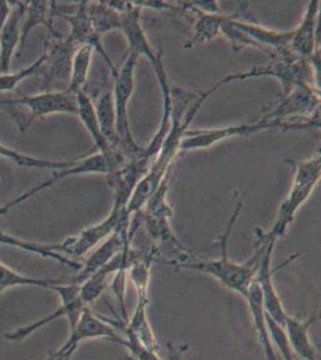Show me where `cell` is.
<instances>
[{
  "mask_svg": "<svg viewBox=\"0 0 321 360\" xmlns=\"http://www.w3.org/2000/svg\"><path fill=\"white\" fill-rule=\"evenodd\" d=\"M66 281L67 280L64 278H40L27 276V275L20 274L0 261V295L15 287H37V288H45V290L53 291L54 287Z\"/></svg>",
  "mask_w": 321,
  "mask_h": 360,
  "instance_id": "obj_25",
  "label": "cell"
},
{
  "mask_svg": "<svg viewBox=\"0 0 321 360\" xmlns=\"http://www.w3.org/2000/svg\"><path fill=\"white\" fill-rule=\"evenodd\" d=\"M54 4L55 1H44V0H32L27 1L25 15H27L25 23H22L20 28V49L25 45V40L28 39L29 34L37 27L44 25L48 29L51 35L57 33L53 28L52 20L54 17Z\"/></svg>",
  "mask_w": 321,
  "mask_h": 360,
  "instance_id": "obj_22",
  "label": "cell"
},
{
  "mask_svg": "<svg viewBox=\"0 0 321 360\" xmlns=\"http://www.w3.org/2000/svg\"><path fill=\"white\" fill-rule=\"evenodd\" d=\"M11 3L6 0H0V35L4 28L5 22L8 20V15L11 13Z\"/></svg>",
  "mask_w": 321,
  "mask_h": 360,
  "instance_id": "obj_34",
  "label": "cell"
},
{
  "mask_svg": "<svg viewBox=\"0 0 321 360\" xmlns=\"http://www.w3.org/2000/svg\"><path fill=\"white\" fill-rule=\"evenodd\" d=\"M265 237V236H264ZM266 238V237H265ZM268 239V238H266ZM265 246L264 252L261 255V262L256 270V283L259 285L261 295H263V304H264L265 312L268 317H271L277 323L281 324L284 327L285 321L288 319V314L285 312L281 298L277 293L276 287L273 285V274H276L278 270L283 268L287 263H291L293 259L299 257V255H294L289 258L287 262L283 263L282 266L273 268V254L275 250L276 242L270 240Z\"/></svg>",
  "mask_w": 321,
  "mask_h": 360,
  "instance_id": "obj_10",
  "label": "cell"
},
{
  "mask_svg": "<svg viewBox=\"0 0 321 360\" xmlns=\"http://www.w3.org/2000/svg\"><path fill=\"white\" fill-rule=\"evenodd\" d=\"M0 244L25 250L27 252H32V254L37 255L41 257L53 259V261H57L63 266H70L71 269L77 270V271L81 269V263L76 262L65 255L57 252L55 244H41V243L29 242V240L20 239V238L15 237V236L6 233L1 229H0Z\"/></svg>",
  "mask_w": 321,
  "mask_h": 360,
  "instance_id": "obj_23",
  "label": "cell"
},
{
  "mask_svg": "<svg viewBox=\"0 0 321 360\" xmlns=\"http://www.w3.org/2000/svg\"><path fill=\"white\" fill-rule=\"evenodd\" d=\"M273 77L281 83L284 90V95L288 94L290 90L301 84H310L313 86L312 74L309 69L307 59L288 56V57H276V60L270 63L268 65L254 66L244 72H234L227 75L225 77L218 81L221 86H224L232 82L246 81L249 78Z\"/></svg>",
  "mask_w": 321,
  "mask_h": 360,
  "instance_id": "obj_6",
  "label": "cell"
},
{
  "mask_svg": "<svg viewBox=\"0 0 321 360\" xmlns=\"http://www.w3.org/2000/svg\"><path fill=\"white\" fill-rule=\"evenodd\" d=\"M0 158L11 161L20 167L37 168V169H65L71 167L77 162L78 159L67 160V161H53V160L39 159L34 156L27 155L25 153L17 152L13 148L5 146L0 142Z\"/></svg>",
  "mask_w": 321,
  "mask_h": 360,
  "instance_id": "obj_29",
  "label": "cell"
},
{
  "mask_svg": "<svg viewBox=\"0 0 321 360\" xmlns=\"http://www.w3.org/2000/svg\"><path fill=\"white\" fill-rule=\"evenodd\" d=\"M287 162L293 167L294 178L291 188L284 201L282 202L277 213L276 221L273 229L265 233V237L276 242L284 236L289 226L293 224L299 209L312 195L321 176L320 146L309 159L296 161L287 160Z\"/></svg>",
  "mask_w": 321,
  "mask_h": 360,
  "instance_id": "obj_4",
  "label": "cell"
},
{
  "mask_svg": "<svg viewBox=\"0 0 321 360\" xmlns=\"http://www.w3.org/2000/svg\"><path fill=\"white\" fill-rule=\"evenodd\" d=\"M77 49L69 37H63L58 32L51 35V44L45 52L46 60L40 69L47 86L61 82L67 86L72 57Z\"/></svg>",
  "mask_w": 321,
  "mask_h": 360,
  "instance_id": "obj_12",
  "label": "cell"
},
{
  "mask_svg": "<svg viewBox=\"0 0 321 360\" xmlns=\"http://www.w3.org/2000/svg\"><path fill=\"white\" fill-rule=\"evenodd\" d=\"M188 4L191 5L192 8L199 10L202 13H223L221 10L220 3L216 0H209V1H188Z\"/></svg>",
  "mask_w": 321,
  "mask_h": 360,
  "instance_id": "obj_33",
  "label": "cell"
},
{
  "mask_svg": "<svg viewBox=\"0 0 321 360\" xmlns=\"http://www.w3.org/2000/svg\"><path fill=\"white\" fill-rule=\"evenodd\" d=\"M10 209H13L11 205H10V202L8 203H5V205H0V217H3L5 214L8 213V210Z\"/></svg>",
  "mask_w": 321,
  "mask_h": 360,
  "instance_id": "obj_36",
  "label": "cell"
},
{
  "mask_svg": "<svg viewBox=\"0 0 321 360\" xmlns=\"http://www.w3.org/2000/svg\"><path fill=\"white\" fill-rule=\"evenodd\" d=\"M45 60L46 56L44 53L41 57L37 58L35 62L32 63L30 65L27 66L25 69L18 70V71H15V72L0 74V93L1 91H13L25 79L30 77V76L39 74Z\"/></svg>",
  "mask_w": 321,
  "mask_h": 360,
  "instance_id": "obj_30",
  "label": "cell"
},
{
  "mask_svg": "<svg viewBox=\"0 0 321 360\" xmlns=\"http://www.w3.org/2000/svg\"><path fill=\"white\" fill-rule=\"evenodd\" d=\"M94 52V49L90 46H79L74 51L72 63H71L69 84L66 86V91L77 95L83 90H86Z\"/></svg>",
  "mask_w": 321,
  "mask_h": 360,
  "instance_id": "obj_26",
  "label": "cell"
},
{
  "mask_svg": "<svg viewBox=\"0 0 321 360\" xmlns=\"http://www.w3.org/2000/svg\"><path fill=\"white\" fill-rule=\"evenodd\" d=\"M222 86L217 82L209 89L199 91L197 94H190L186 91H175L173 95V110H171V127L167 135L163 139L159 152L155 156L152 164L147 174L139 181L130 201L127 203V213L131 217L142 210L148 200L154 195L164 180L168 179L171 166L174 164L176 156L181 152V143L183 136L186 134L192 120L198 115L200 108L208 98H211L217 90Z\"/></svg>",
  "mask_w": 321,
  "mask_h": 360,
  "instance_id": "obj_1",
  "label": "cell"
},
{
  "mask_svg": "<svg viewBox=\"0 0 321 360\" xmlns=\"http://www.w3.org/2000/svg\"><path fill=\"white\" fill-rule=\"evenodd\" d=\"M266 315V312H265ZM266 324H268L270 338L273 341V347L277 348L280 352V356L283 360H300L294 354L291 346L289 344L288 336L285 334L284 327L281 324L277 323L271 317L266 315Z\"/></svg>",
  "mask_w": 321,
  "mask_h": 360,
  "instance_id": "obj_32",
  "label": "cell"
},
{
  "mask_svg": "<svg viewBox=\"0 0 321 360\" xmlns=\"http://www.w3.org/2000/svg\"><path fill=\"white\" fill-rule=\"evenodd\" d=\"M55 6V4H54ZM88 1L83 0L77 3V6L74 8V13H55L54 11V16L55 15H60L65 21L70 23V35L69 39L71 41L74 42V45L79 47V46H90L93 47L95 52H98L101 56L102 59L105 60L110 72L113 75V77L118 74V69L115 68L112 59L106 52V49L102 45V37L100 34L95 30L94 25L90 21L89 13H88Z\"/></svg>",
  "mask_w": 321,
  "mask_h": 360,
  "instance_id": "obj_11",
  "label": "cell"
},
{
  "mask_svg": "<svg viewBox=\"0 0 321 360\" xmlns=\"http://www.w3.org/2000/svg\"><path fill=\"white\" fill-rule=\"evenodd\" d=\"M221 35H223L228 41L230 42L232 51H235V52H239V51L246 49V47L259 49V51L265 52L264 49H261V46L258 45L256 42L253 41L251 37H247L242 30L232 25V16H229V15L225 17L223 25H222Z\"/></svg>",
  "mask_w": 321,
  "mask_h": 360,
  "instance_id": "obj_31",
  "label": "cell"
},
{
  "mask_svg": "<svg viewBox=\"0 0 321 360\" xmlns=\"http://www.w3.org/2000/svg\"><path fill=\"white\" fill-rule=\"evenodd\" d=\"M140 13L142 8L133 4V1H129L127 6L122 13V28L120 32L126 37L129 44V53L136 57H145L150 62L152 68H156L163 60L162 52H156L152 47L147 33L143 28L140 22Z\"/></svg>",
  "mask_w": 321,
  "mask_h": 360,
  "instance_id": "obj_14",
  "label": "cell"
},
{
  "mask_svg": "<svg viewBox=\"0 0 321 360\" xmlns=\"http://www.w3.org/2000/svg\"><path fill=\"white\" fill-rule=\"evenodd\" d=\"M247 300L249 311L252 315L253 326L256 329V336L261 342V347L264 349L266 360H280L277 356L276 349L273 347V341L270 338L268 324H266V315H265L264 304H263V295H261L259 285L256 280L248 290L247 295L244 297Z\"/></svg>",
  "mask_w": 321,
  "mask_h": 360,
  "instance_id": "obj_20",
  "label": "cell"
},
{
  "mask_svg": "<svg viewBox=\"0 0 321 360\" xmlns=\"http://www.w3.org/2000/svg\"><path fill=\"white\" fill-rule=\"evenodd\" d=\"M101 335L102 328L98 319L90 312H83L76 326L70 329L69 339L55 352L49 354L44 360H71L81 342L86 340L100 339Z\"/></svg>",
  "mask_w": 321,
  "mask_h": 360,
  "instance_id": "obj_17",
  "label": "cell"
},
{
  "mask_svg": "<svg viewBox=\"0 0 321 360\" xmlns=\"http://www.w3.org/2000/svg\"><path fill=\"white\" fill-rule=\"evenodd\" d=\"M131 219L132 217L127 213L126 208L113 205L112 212L105 220L89 226L76 236L58 243L55 244V250L59 254L65 256H84L119 229L130 226Z\"/></svg>",
  "mask_w": 321,
  "mask_h": 360,
  "instance_id": "obj_7",
  "label": "cell"
},
{
  "mask_svg": "<svg viewBox=\"0 0 321 360\" xmlns=\"http://www.w3.org/2000/svg\"><path fill=\"white\" fill-rule=\"evenodd\" d=\"M188 345H181V346H175V345H168V351H169V360H183V356L188 351Z\"/></svg>",
  "mask_w": 321,
  "mask_h": 360,
  "instance_id": "obj_35",
  "label": "cell"
},
{
  "mask_svg": "<svg viewBox=\"0 0 321 360\" xmlns=\"http://www.w3.org/2000/svg\"><path fill=\"white\" fill-rule=\"evenodd\" d=\"M320 1L310 0L302 21L293 29L290 40V53L301 59H308L320 49Z\"/></svg>",
  "mask_w": 321,
  "mask_h": 360,
  "instance_id": "obj_15",
  "label": "cell"
},
{
  "mask_svg": "<svg viewBox=\"0 0 321 360\" xmlns=\"http://www.w3.org/2000/svg\"><path fill=\"white\" fill-rule=\"evenodd\" d=\"M25 106L28 115L22 120L20 131H25L34 120L53 115H77V95L65 89L47 90L37 95H22L16 100H1L0 107Z\"/></svg>",
  "mask_w": 321,
  "mask_h": 360,
  "instance_id": "obj_8",
  "label": "cell"
},
{
  "mask_svg": "<svg viewBox=\"0 0 321 360\" xmlns=\"http://www.w3.org/2000/svg\"><path fill=\"white\" fill-rule=\"evenodd\" d=\"M98 124L101 127L102 135L105 136L107 142L112 147L120 150V141L117 132V117H115V107H114L113 90L108 89L103 91L98 96L96 103H94Z\"/></svg>",
  "mask_w": 321,
  "mask_h": 360,
  "instance_id": "obj_24",
  "label": "cell"
},
{
  "mask_svg": "<svg viewBox=\"0 0 321 360\" xmlns=\"http://www.w3.org/2000/svg\"><path fill=\"white\" fill-rule=\"evenodd\" d=\"M11 13L5 22L4 28L0 35V74L10 72L13 54L20 47V28L25 16L27 1H10Z\"/></svg>",
  "mask_w": 321,
  "mask_h": 360,
  "instance_id": "obj_16",
  "label": "cell"
},
{
  "mask_svg": "<svg viewBox=\"0 0 321 360\" xmlns=\"http://www.w3.org/2000/svg\"><path fill=\"white\" fill-rule=\"evenodd\" d=\"M320 112V91L310 84L296 86L284 98L261 112L256 119L264 122L310 118Z\"/></svg>",
  "mask_w": 321,
  "mask_h": 360,
  "instance_id": "obj_9",
  "label": "cell"
},
{
  "mask_svg": "<svg viewBox=\"0 0 321 360\" xmlns=\"http://www.w3.org/2000/svg\"><path fill=\"white\" fill-rule=\"evenodd\" d=\"M320 129V112L310 118L289 119V120H271L264 122L261 119H253L244 124H236L229 127H215V129H188L183 136L181 152L203 150L214 147L232 137L256 135L258 132L268 130H282V131H308Z\"/></svg>",
  "mask_w": 321,
  "mask_h": 360,
  "instance_id": "obj_3",
  "label": "cell"
},
{
  "mask_svg": "<svg viewBox=\"0 0 321 360\" xmlns=\"http://www.w3.org/2000/svg\"><path fill=\"white\" fill-rule=\"evenodd\" d=\"M86 8L90 21L101 37L122 28V13L112 8L108 1H88Z\"/></svg>",
  "mask_w": 321,
  "mask_h": 360,
  "instance_id": "obj_28",
  "label": "cell"
},
{
  "mask_svg": "<svg viewBox=\"0 0 321 360\" xmlns=\"http://www.w3.org/2000/svg\"><path fill=\"white\" fill-rule=\"evenodd\" d=\"M148 305H149V299H138L133 315L130 321L126 322L125 330L133 334L143 346H145L151 351H157L156 338L148 319Z\"/></svg>",
  "mask_w": 321,
  "mask_h": 360,
  "instance_id": "obj_27",
  "label": "cell"
},
{
  "mask_svg": "<svg viewBox=\"0 0 321 360\" xmlns=\"http://www.w3.org/2000/svg\"><path fill=\"white\" fill-rule=\"evenodd\" d=\"M319 316L313 315L307 319L288 316L284 330L294 354L302 360H320V354L309 338V329L317 322Z\"/></svg>",
  "mask_w": 321,
  "mask_h": 360,
  "instance_id": "obj_18",
  "label": "cell"
},
{
  "mask_svg": "<svg viewBox=\"0 0 321 360\" xmlns=\"http://www.w3.org/2000/svg\"><path fill=\"white\" fill-rule=\"evenodd\" d=\"M138 59L134 54H127L122 68L118 70V74L114 77V86L112 89L117 117V132L120 141V152L124 154L126 161L139 158L144 150V147H140L134 141L129 120V103L136 88L134 77Z\"/></svg>",
  "mask_w": 321,
  "mask_h": 360,
  "instance_id": "obj_5",
  "label": "cell"
},
{
  "mask_svg": "<svg viewBox=\"0 0 321 360\" xmlns=\"http://www.w3.org/2000/svg\"><path fill=\"white\" fill-rule=\"evenodd\" d=\"M244 203L241 201L236 202L235 209L232 212V217L229 219L223 233L221 234L218 239L220 246V257L216 259H200V258L188 256L183 261L171 263L176 269H190L200 271L204 274L210 275L228 290L234 291L241 297L247 295L248 290L254 281L256 270L261 262V257L264 252L265 246L268 244V239L264 237L263 231L256 229V238H258V248L252 258H249L247 262L235 263L228 256V242L232 234V229L237 221V217L240 215Z\"/></svg>",
  "mask_w": 321,
  "mask_h": 360,
  "instance_id": "obj_2",
  "label": "cell"
},
{
  "mask_svg": "<svg viewBox=\"0 0 321 360\" xmlns=\"http://www.w3.org/2000/svg\"><path fill=\"white\" fill-rule=\"evenodd\" d=\"M179 4L183 10H188L195 13V22L193 25V35L188 40L183 49H192L197 44H208L221 35V28L228 15L225 13H202L197 8H192L188 1H180Z\"/></svg>",
  "mask_w": 321,
  "mask_h": 360,
  "instance_id": "obj_21",
  "label": "cell"
},
{
  "mask_svg": "<svg viewBox=\"0 0 321 360\" xmlns=\"http://www.w3.org/2000/svg\"><path fill=\"white\" fill-rule=\"evenodd\" d=\"M86 307H88L81 303L79 295H78V298L74 299V300L60 302V307H58L55 311L51 312V315L46 316L44 319H37L33 323L25 326V327L17 328L13 332L6 333L5 339L11 341V342H20V341H23V340L29 338L33 333L39 330L40 328L46 327L47 324L52 323L60 317H66L69 319L70 329H72L77 323L81 311Z\"/></svg>",
  "mask_w": 321,
  "mask_h": 360,
  "instance_id": "obj_19",
  "label": "cell"
},
{
  "mask_svg": "<svg viewBox=\"0 0 321 360\" xmlns=\"http://www.w3.org/2000/svg\"><path fill=\"white\" fill-rule=\"evenodd\" d=\"M113 171V165L103 154L98 152L90 154V155L88 154V155L81 156L74 166L65 168V169H60V171H55L48 180H46L42 184L37 185L27 193H22L20 196L13 200V202H10L13 207L25 203V201H28L29 198L35 196L37 193L45 191L51 186H53L54 184H57L58 181L69 178V176H79V174H106L108 176Z\"/></svg>",
  "mask_w": 321,
  "mask_h": 360,
  "instance_id": "obj_13",
  "label": "cell"
}]
</instances>
